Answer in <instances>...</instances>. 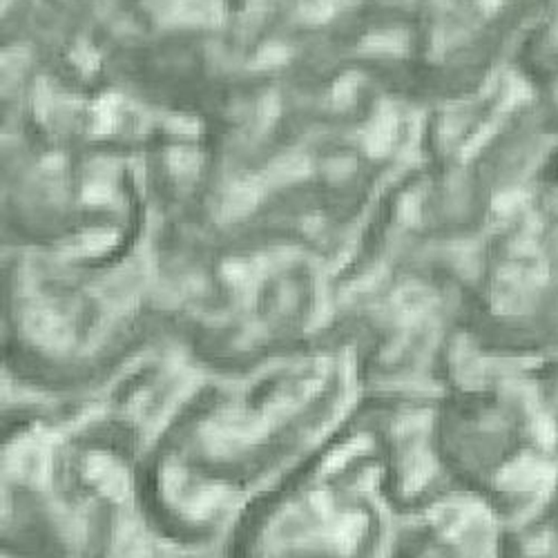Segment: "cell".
<instances>
[{
    "mask_svg": "<svg viewBox=\"0 0 558 558\" xmlns=\"http://www.w3.org/2000/svg\"><path fill=\"white\" fill-rule=\"evenodd\" d=\"M168 130L181 136H197L199 124L194 119H190V116L177 115V116H173V119H168Z\"/></svg>",
    "mask_w": 558,
    "mask_h": 558,
    "instance_id": "cell-11",
    "label": "cell"
},
{
    "mask_svg": "<svg viewBox=\"0 0 558 558\" xmlns=\"http://www.w3.org/2000/svg\"><path fill=\"white\" fill-rule=\"evenodd\" d=\"M360 52L369 56H403L409 52V36L403 29H378L362 38Z\"/></svg>",
    "mask_w": 558,
    "mask_h": 558,
    "instance_id": "cell-3",
    "label": "cell"
},
{
    "mask_svg": "<svg viewBox=\"0 0 558 558\" xmlns=\"http://www.w3.org/2000/svg\"><path fill=\"white\" fill-rule=\"evenodd\" d=\"M288 58H291V50L286 45H282V43H266L262 50L254 54L248 67L251 70H275V67H282Z\"/></svg>",
    "mask_w": 558,
    "mask_h": 558,
    "instance_id": "cell-4",
    "label": "cell"
},
{
    "mask_svg": "<svg viewBox=\"0 0 558 558\" xmlns=\"http://www.w3.org/2000/svg\"><path fill=\"white\" fill-rule=\"evenodd\" d=\"M34 107H36L38 119L45 121L47 115L52 112V95H50V90H47V87H43V85L38 87L36 99H34Z\"/></svg>",
    "mask_w": 558,
    "mask_h": 558,
    "instance_id": "cell-13",
    "label": "cell"
},
{
    "mask_svg": "<svg viewBox=\"0 0 558 558\" xmlns=\"http://www.w3.org/2000/svg\"><path fill=\"white\" fill-rule=\"evenodd\" d=\"M279 116V96L275 92H268L264 96L262 103H259V124H262V130H268L275 119Z\"/></svg>",
    "mask_w": 558,
    "mask_h": 558,
    "instance_id": "cell-10",
    "label": "cell"
},
{
    "mask_svg": "<svg viewBox=\"0 0 558 558\" xmlns=\"http://www.w3.org/2000/svg\"><path fill=\"white\" fill-rule=\"evenodd\" d=\"M29 54L25 47H14V50H7L3 54V67L9 65V72H18L27 65Z\"/></svg>",
    "mask_w": 558,
    "mask_h": 558,
    "instance_id": "cell-12",
    "label": "cell"
},
{
    "mask_svg": "<svg viewBox=\"0 0 558 558\" xmlns=\"http://www.w3.org/2000/svg\"><path fill=\"white\" fill-rule=\"evenodd\" d=\"M398 136V116L391 107H382L364 132V148L371 156H384Z\"/></svg>",
    "mask_w": 558,
    "mask_h": 558,
    "instance_id": "cell-2",
    "label": "cell"
},
{
    "mask_svg": "<svg viewBox=\"0 0 558 558\" xmlns=\"http://www.w3.org/2000/svg\"><path fill=\"white\" fill-rule=\"evenodd\" d=\"M224 16V0H170L164 14L170 25L188 27H219Z\"/></svg>",
    "mask_w": 558,
    "mask_h": 558,
    "instance_id": "cell-1",
    "label": "cell"
},
{
    "mask_svg": "<svg viewBox=\"0 0 558 558\" xmlns=\"http://www.w3.org/2000/svg\"><path fill=\"white\" fill-rule=\"evenodd\" d=\"M116 107H119V96L116 95H103L101 101L96 103L95 107V130L99 132V135H107V132L112 130V125H115L116 119Z\"/></svg>",
    "mask_w": 558,
    "mask_h": 558,
    "instance_id": "cell-6",
    "label": "cell"
},
{
    "mask_svg": "<svg viewBox=\"0 0 558 558\" xmlns=\"http://www.w3.org/2000/svg\"><path fill=\"white\" fill-rule=\"evenodd\" d=\"M199 165V154L188 148H173L168 153V168L174 174H188Z\"/></svg>",
    "mask_w": 558,
    "mask_h": 558,
    "instance_id": "cell-8",
    "label": "cell"
},
{
    "mask_svg": "<svg viewBox=\"0 0 558 558\" xmlns=\"http://www.w3.org/2000/svg\"><path fill=\"white\" fill-rule=\"evenodd\" d=\"M342 3H346V0H306V3L302 5L300 14L306 23L317 25V23L329 21L333 14L340 9Z\"/></svg>",
    "mask_w": 558,
    "mask_h": 558,
    "instance_id": "cell-5",
    "label": "cell"
},
{
    "mask_svg": "<svg viewBox=\"0 0 558 558\" xmlns=\"http://www.w3.org/2000/svg\"><path fill=\"white\" fill-rule=\"evenodd\" d=\"M70 56H72V61H75V65L78 67V70H83L85 75H92V72H95L96 67L101 65L99 52H96L95 47H92L90 43H85V41L76 43V47L72 50Z\"/></svg>",
    "mask_w": 558,
    "mask_h": 558,
    "instance_id": "cell-9",
    "label": "cell"
},
{
    "mask_svg": "<svg viewBox=\"0 0 558 558\" xmlns=\"http://www.w3.org/2000/svg\"><path fill=\"white\" fill-rule=\"evenodd\" d=\"M357 85H360V76H357L355 72H349V75L337 78L335 85H333V90H331L333 105L340 107V110L342 107L351 105V103L355 101Z\"/></svg>",
    "mask_w": 558,
    "mask_h": 558,
    "instance_id": "cell-7",
    "label": "cell"
}]
</instances>
